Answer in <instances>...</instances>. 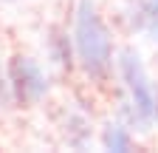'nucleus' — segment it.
Instances as JSON below:
<instances>
[{
  "label": "nucleus",
  "mask_w": 158,
  "mask_h": 153,
  "mask_svg": "<svg viewBox=\"0 0 158 153\" xmlns=\"http://www.w3.org/2000/svg\"><path fill=\"white\" fill-rule=\"evenodd\" d=\"M116 68H118V76H122V82L130 94L135 113L144 122V130H150V125L155 122V94H152V82L144 71V63L138 57V51L130 46L122 48L116 54Z\"/></svg>",
  "instance_id": "obj_2"
},
{
  "label": "nucleus",
  "mask_w": 158,
  "mask_h": 153,
  "mask_svg": "<svg viewBox=\"0 0 158 153\" xmlns=\"http://www.w3.org/2000/svg\"><path fill=\"white\" fill-rule=\"evenodd\" d=\"M102 145H105V150L124 153V150L133 147V136H130V130H127L122 122H110V125L102 130Z\"/></svg>",
  "instance_id": "obj_7"
},
{
  "label": "nucleus",
  "mask_w": 158,
  "mask_h": 153,
  "mask_svg": "<svg viewBox=\"0 0 158 153\" xmlns=\"http://www.w3.org/2000/svg\"><path fill=\"white\" fill-rule=\"evenodd\" d=\"M48 54L51 60L59 65V68H73V46H71V37L62 31V28H51V37H48Z\"/></svg>",
  "instance_id": "obj_5"
},
{
  "label": "nucleus",
  "mask_w": 158,
  "mask_h": 153,
  "mask_svg": "<svg viewBox=\"0 0 158 153\" xmlns=\"http://www.w3.org/2000/svg\"><path fill=\"white\" fill-rule=\"evenodd\" d=\"M152 94H155V119H158V85H152Z\"/></svg>",
  "instance_id": "obj_9"
},
{
  "label": "nucleus",
  "mask_w": 158,
  "mask_h": 153,
  "mask_svg": "<svg viewBox=\"0 0 158 153\" xmlns=\"http://www.w3.org/2000/svg\"><path fill=\"white\" fill-rule=\"evenodd\" d=\"M6 76H9V88H11V99L17 105H37L40 99L48 94V80L43 68H40L31 57L26 54H14L9 65H6Z\"/></svg>",
  "instance_id": "obj_3"
},
{
  "label": "nucleus",
  "mask_w": 158,
  "mask_h": 153,
  "mask_svg": "<svg viewBox=\"0 0 158 153\" xmlns=\"http://www.w3.org/2000/svg\"><path fill=\"white\" fill-rule=\"evenodd\" d=\"M9 99H11V88H9V76H6L3 71H0V102L6 105Z\"/></svg>",
  "instance_id": "obj_8"
},
{
  "label": "nucleus",
  "mask_w": 158,
  "mask_h": 153,
  "mask_svg": "<svg viewBox=\"0 0 158 153\" xmlns=\"http://www.w3.org/2000/svg\"><path fill=\"white\" fill-rule=\"evenodd\" d=\"M62 136H65V142L71 147H85L90 142V122L71 111L65 116V122H62Z\"/></svg>",
  "instance_id": "obj_6"
},
{
  "label": "nucleus",
  "mask_w": 158,
  "mask_h": 153,
  "mask_svg": "<svg viewBox=\"0 0 158 153\" xmlns=\"http://www.w3.org/2000/svg\"><path fill=\"white\" fill-rule=\"evenodd\" d=\"M127 20L135 31H144L150 40L158 43V0H130Z\"/></svg>",
  "instance_id": "obj_4"
},
{
  "label": "nucleus",
  "mask_w": 158,
  "mask_h": 153,
  "mask_svg": "<svg viewBox=\"0 0 158 153\" xmlns=\"http://www.w3.org/2000/svg\"><path fill=\"white\" fill-rule=\"evenodd\" d=\"M73 46L82 71L93 82H107L113 74V37L93 0H79L73 17Z\"/></svg>",
  "instance_id": "obj_1"
}]
</instances>
